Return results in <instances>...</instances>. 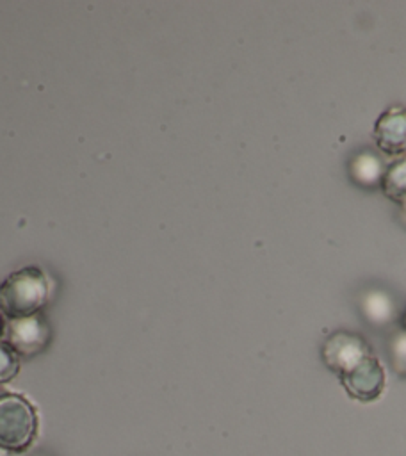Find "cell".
Masks as SVG:
<instances>
[{
  "label": "cell",
  "mask_w": 406,
  "mask_h": 456,
  "mask_svg": "<svg viewBox=\"0 0 406 456\" xmlns=\"http://www.w3.org/2000/svg\"><path fill=\"white\" fill-rule=\"evenodd\" d=\"M369 354L372 353L367 338L356 331L347 330L333 331L321 346V358L324 365L337 376L349 370Z\"/></svg>",
  "instance_id": "obj_3"
},
{
  "label": "cell",
  "mask_w": 406,
  "mask_h": 456,
  "mask_svg": "<svg viewBox=\"0 0 406 456\" xmlns=\"http://www.w3.org/2000/svg\"><path fill=\"white\" fill-rule=\"evenodd\" d=\"M385 169L386 166L383 159L372 150L358 151L347 164L351 182L356 183L358 187H369V189L381 185Z\"/></svg>",
  "instance_id": "obj_7"
},
{
  "label": "cell",
  "mask_w": 406,
  "mask_h": 456,
  "mask_svg": "<svg viewBox=\"0 0 406 456\" xmlns=\"http://www.w3.org/2000/svg\"><path fill=\"white\" fill-rule=\"evenodd\" d=\"M401 217H402V223L406 224V201L401 205Z\"/></svg>",
  "instance_id": "obj_12"
},
{
  "label": "cell",
  "mask_w": 406,
  "mask_h": 456,
  "mask_svg": "<svg viewBox=\"0 0 406 456\" xmlns=\"http://www.w3.org/2000/svg\"><path fill=\"white\" fill-rule=\"evenodd\" d=\"M388 358L395 374L406 378V331L402 328L388 338Z\"/></svg>",
  "instance_id": "obj_10"
},
{
  "label": "cell",
  "mask_w": 406,
  "mask_h": 456,
  "mask_svg": "<svg viewBox=\"0 0 406 456\" xmlns=\"http://www.w3.org/2000/svg\"><path fill=\"white\" fill-rule=\"evenodd\" d=\"M374 139L386 155L406 153V107L386 109L374 125Z\"/></svg>",
  "instance_id": "obj_6"
},
{
  "label": "cell",
  "mask_w": 406,
  "mask_h": 456,
  "mask_svg": "<svg viewBox=\"0 0 406 456\" xmlns=\"http://www.w3.org/2000/svg\"><path fill=\"white\" fill-rule=\"evenodd\" d=\"M338 378L347 395L360 403L376 401L383 394L386 385L385 369L379 363V360L372 354L360 360L356 365L342 372Z\"/></svg>",
  "instance_id": "obj_4"
},
{
  "label": "cell",
  "mask_w": 406,
  "mask_h": 456,
  "mask_svg": "<svg viewBox=\"0 0 406 456\" xmlns=\"http://www.w3.org/2000/svg\"><path fill=\"white\" fill-rule=\"evenodd\" d=\"M4 330V312H2V306H0V333Z\"/></svg>",
  "instance_id": "obj_13"
},
{
  "label": "cell",
  "mask_w": 406,
  "mask_h": 456,
  "mask_svg": "<svg viewBox=\"0 0 406 456\" xmlns=\"http://www.w3.org/2000/svg\"><path fill=\"white\" fill-rule=\"evenodd\" d=\"M402 330L406 331V310H404V314H402Z\"/></svg>",
  "instance_id": "obj_14"
},
{
  "label": "cell",
  "mask_w": 406,
  "mask_h": 456,
  "mask_svg": "<svg viewBox=\"0 0 406 456\" xmlns=\"http://www.w3.org/2000/svg\"><path fill=\"white\" fill-rule=\"evenodd\" d=\"M361 312L363 317L369 319L372 324H386L395 315L394 297L381 289H369L361 296Z\"/></svg>",
  "instance_id": "obj_8"
},
{
  "label": "cell",
  "mask_w": 406,
  "mask_h": 456,
  "mask_svg": "<svg viewBox=\"0 0 406 456\" xmlns=\"http://www.w3.org/2000/svg\"><path fill=\"white\" fill-rule=\"evenodd\" d=\"M9 346L20 354H36L48 342V328L37 314L20 319H11L7 324Z\"/></svg>",
  "instance_id": "obj_5"
},
{
  "label": "cell",
  "mask_w": 406,
  "mask_h": 456,
  "mask_svg": "<svg viewBox=\"0 0 406 456\" xmlns=\"http://www.w3.org/2000/svg\"><path fill=\"white\" fill-rule=\"evenodd\" d=\"M381 189L386 198L402 205L406 201V155L397 157L392 164L386 166Z\"/></svg>",
  "instance_id": "obj_9"
},
{
  "label": "cell",
  "mask_w": 406,
  "mask_h": 456,
  "mask_svg": "<svg viewBox=\"0 0 406 456\" xmlns=\"http://www.w3.org/2000/svg\"><path fill=\"white\" fill-rule=\"evenodd\" d=\"M0 456H9V452H5V451H2V449H0Z\"/></svg>",
  "instance_id": "obj_15"
},
{
  "label": "cell",
  "mask_w": 406,
  "mask_h": 456,
  "mask_svg": "<svg viewBox=\"0 0 406 456\" xmlns=\"http://www.w3.org/2000/svg\"><path fill=\"white\" fill-rule=\"evenodd\" d=\"M37 436V411L18 394L0 395V449L9 454L25 452Z\"/></svg>",
  "instance_id": "obj_1"
},
{
  "label": "cell",
  "mask_w": 406,
  "mask_h": 456,
  "mask_svg": "<svg viewBox=\"0 0 406 456\" xmlns=\"http://www.w3.org/2000/svg\"><path fill=\"white\" fill-rule=\"evenodd\" d=\"M48 283L39 269L25 267L11 274L0 287V306L11 319L34 315L46 301Z\"/></svg>",
  "instance_id": "obj_2"
},
{
  "label": "cell",
  "mask_w": 406,
  "mask_h": 456,
  "mask_svg": "<svg viewBox=\"0 0 406 456\" xmlns=\"http://www.w3.org/2000/svg\"><path fill=\"white\" fill-rule=\"evenodd\" d=\"M18 353L7 342H0V383L11 381L18 374Z\"/></svg>",
  "instance_id": "obj_11"
}]
</instances>
